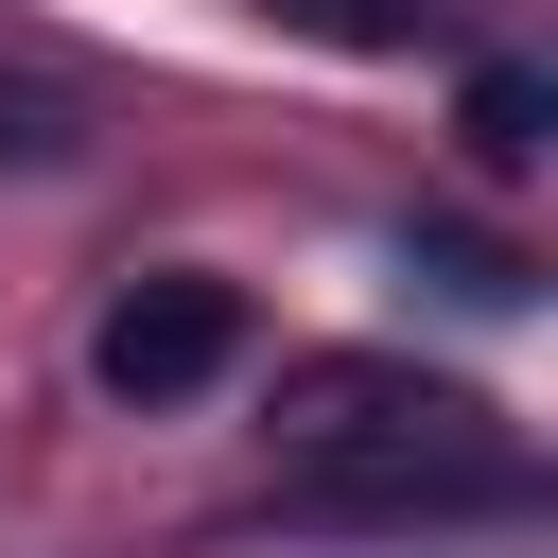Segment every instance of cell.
Instances as JSON below:
<instances>
[{
    "label": "cell",
    "mask_w": 558,
    "mask_h": 558,
    "mask_svg": "<svg viewBox=\"0 0 558 558\" xmlns=\"http://www.w3.org/2000/svg\"><path fill=\"white\" fill-rule=\"evenodd\" d=\"M279 488L349 506V523H418V506H523V453L471 384L418 366H296L279 384Z\"/></svg>",
    "instance_id": "1"
},
{
    "label": "cell",
    "mask_w": 558,
    "mask_h": 558,
    "mask_svg": "<svg viewBox=\"0 0 558 558\" xmlns=\"http://www.w3.org/2000/svg\"><path fill=\"white\" fill-rule=\"evenodd\" d=\"M227 349H244V296H227V279H192V262H157V279H122V296H105V331H87V384L157 418V401L227 384Z\"/></svg>",
    "instance_id": "2"
},
{
    "label": "cell",
    "mask_w": 558,
    "mask_h": 558,
    "mask_svg": "<svg viewBox=\"0 0 558 558\" xmlns=\"http://www.w3.org/2000/svg\"><path fill=\"white\" fill-rule=\"evenodd\" d=\"M0 157H17V174L87 157V105H70V87H35V70H0Z\"/></svg>",
    "instance_id": "3"
},
{
    "label": "cell",
    "mask_w": 558,
    "mask_h": 558,
    "mask_svg": "<svg viewBox=\"0 0 558 558\" xmlns=\"http://www.w3.org/2000/svg\"><path fill=\"white\" fill-rule=\"evenodd\" d=\"M471 157H541V70H471Z\"/></svg>",
    "instance_id": "4"
}]
</instances>
